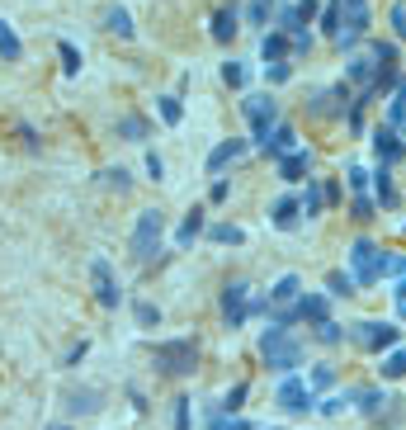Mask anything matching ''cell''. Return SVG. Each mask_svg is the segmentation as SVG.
Returning <instances> with one entry per match:
<instances>
[{"mask_svg": "<svg viewBox=\"0 0 406 430\" xmlns=\"http://www.w3.org/2000/svg\"><path fill=\"white\" fill-rule=\"evenodd\" d=\"M47 430H71V426H47Z\"/></svg>", "mask_w": 406, "mask_h": 430, "instance_id": "58", "label": "cell"}, {"mask_svg": "<svg viewBox=\"0 0 406 430\" xmlns=\"http://www.w3.org/2000/svg\"><path fill=\"white\" fill-rule=\"evenodd\" d=\"M321 185H326V204H340V185L336 180H321Z\"/></svg>", "mask_w": 406, "mask_h": 430, "instance_id": "55", "label": "cell"}, {"mask_svg": "<svg viewBox=\"0 0 406 430\" xmlns=\"http://www.w3.org/2000/svg\"><path fill=\"white\" fill-rule=\"evenodd\" d=\"M293 307H297V321H312V326L331 321V293H302Z\"/></svg>", "mask_w": 406, "mask_h": 430, "instance_id": "16", "label": "cell"}, {"mask_svg": "<svg viewBox=\"0 0 406 430\" xmlns=\"http://www.w3.org/2000/svg\"><path fill=\"white\" fill-rule=\"evenodd\" d=\"M345 176H350V190H355V194H364V190H369V180H374L369 171H364V166H350Z\"/></svg>", "mask_w": 406, "mask_h": 430, "instance_id": "46", "label": "cell"}, {"mask_svg": "<svg viewBox=\"0 0 406 430\" xmlns=\"http://www.w3.org/2000/svg\"><path fill=\"white\" fill-rule=\"evenodd\" d=\"M57 57H62V71H66V76H76V71H80V52H76V43H66V38H62V43H57Z\"/></svg>", "mask_w": 406, "mask_h": 430, "instance_id": "34", "label": "cell"}, {"mask_svg": "<svg viewBox=\"0 0 406 430\" xmlns=\"http://www.w3.org/2000/svg\"><path fill=\"white\" fill-rule=\"evenodd\" d=\"M85 350H90L85 340H80V345H71V350H66V364H76V360H85Z\"/></svg>", "mask_w": 406, "mask_h": 430, "instance_id": "53", "label": "cell"}, {"mask_svg": "<svg viewBox=\"0 0 406 430\" xmlns=\"http://www.w3.org/2000/svg\"><path fill=\"white\" fill-rule=\"evenodd\" d=\"M297 298H302V279H297V274H283L279 284L269 288V303L274 307H293Z\"/></svg>", "mask_w": 406, "mask_h": 430, "instance_id": "21", "label": "cell"}, {"mask_svg": "<svg viewBox=\"0 0 406 430\" xmlns=\"http://www.w3.org/2000/svg\"><path fill=\"white\" fill-rule=\"evenodd\" d=\"M236 24H241V10H236V5H218V10H213V19H208L213 43H232V38H236Z\"/></svg>", "mask_w": 406, "mask_h": 430, "instance_id": "15", "label": "cell"}, {"mask_svg": "<svg viewBox=\"0 0 406 430\" xmlns=\"http://www.w3.org/2000/svg\"><path fill=\"white\" fill-rule=\"evenodd\" d=\"M269 430H279V426H269Z\"/></svg>", "mask_w": 406, "mask_h": 430, "instance_id": "59", "label": "cell"}, {"mask_svg": "<svg viewBox=\"0 0 406 430\" xmlns=\"http://www.w3.org/2000/svg\"><path fill=\"white\" fill-rule=\"evenodd\" d=\"M350 402L359 407L364 416H378L383 407H388V398H383V388H350Z\"/></svg>", "mask_w": 406, "mask_h": 430, "instance_id": "24", "label": "cell"}, {"mask_svg": "<svg viewBox=\"0 0 406 430\" xmlns=\"http://www.w3.org/2000/svg\"><path fill=\"white\" fill-rule=\"evenodd\" d=\"M227 194H232V185H227V180H213V194H208V199H213V204H227Z\"/></svg>", "mask_w": 406, "mask_h": 430, "instance_id": "52", "label": "cell"}, {"mask_svg": "<svg viewBox=\"0 0 406 430\" xmlns=\"http://www.w3.org/2000/svg\"><path fill=\"white\" fill-rule=\"evenodd\" d=\"M312 52V38H293V57H307Z\"/></svg>", "mask_w": 406, "mask_h": 430, "instance_id": "54", "label": "cell"}, {"mask_svg": "<svg viewBox=\"0 0 406 430\" xmlns=\"http://www.w3.org/2000/svg\"><path fill=\"white\" fill-rule=\"evenodd\" d=\"M118 137H128V142H147V137H152V123H147L142 113H123V118H118Z\"/></svg>", "mask_w": 406, "mask_h": 430, "instance_id": "25", "label": "cell"}, {"mask_svg": "<svg viewBox=\"0 0 406 430\" xmlns=\"http://www.w3.org/2000/svg\"><path fill=\"white\" fill-rule=\"evenodd\" d=\"M99 185H104V190H118V194H123L128 185H133V176H128L123 166H118V171H99Z\"/></svg>", "mask_w": 406, "mask_h": 430, "instance_id": "36", "label": "cell"}, {"mask_svg": "<svg viewBox=\"0 0 406 430\" xmlns=\"http://www.w3.org/2000/svg\"><path fill=\"white\" fill-rule=\"evenodd\" d=\"M383 379H406V345L383 355Z\"/></svg>", "mask_w": 406, "mask_h": 430, "instance_id": "31", "label": "cell"}, {"mask_svg": "<svg viewBox=\"0 0 406 430\" xmlns=\"http://www.w3.org/2000/svg\"><path fill=\"white\" fill-rule=\"evenodd\" d=\"M133 312H137V326H156V321H161V307L156 303H137Z\"/></svg>", "mask_w": 406, "mask_h": 430, "instance_id": "44", "label": "cell"}, {"mask_svg": "<svg viewBox=\"0 0 406 430\" xmlns=\"http://www.w3.org/2000/svg\"><path fill=\"white\" fill-rule=\"evenodd\" d=\"M374 208H378V199H364V194H355V218H359V223H369V218H374Z\"/></svg>", "mask_w": 406, "mask_h": 430, "instance_id": "48", "label": "cell"}, {"mask_svg": "<svg viewBox=\"0 0 406 430\" xmlns=\"http://www.w3.org/2000/svg\"><path fill=\"white\" fill-rule=\"evenodd\" d=\"M260 355H265V364L274 369V374H293L297 364H302V345H297L293 336H288V326H279V321H269L265 336H260Z\"/></svg>", "mask_w": 406, "mask_h": 430, "instance_id": "1", "label": "cell"}, {"mask_svg": "<svg viewBox=\"0 0 406 430\" xmlns=\"http://www.w3.org/2000/svg\"><path fill=\"white\" fill-rule=\"evenodd\" d=\"M222 317H227V326H232V331L250 317V288L241 284V279L222 288Z\"/></svg>", "mask_w": 406, "mask_h": 430, "instance_id": "10", "label": "cell"}, {"mask_svg": "<svg viewBox=\"0 0 406 430\" xmlns=\"http://www.w3.org/2000/svg\"><path fill=\"white\" fill-rule=\"evenodd\" d=\"M288 76H293V62H269L265 66V80H269V85H283Z\"/></svg>", "mask_w": 406, "mask_h": 430, "instance_id": "42", "label": "cell"}, {"mask_svg": "<svg viewBox=\"0 0 406 430\" xmlns=\"http://www.w3.org/2000/svg\"><path fill=\"white\" fill-rule=\"evenodd\" d=\"M392 298H406V279H397V293H392Z\"/></svg>", "mask_w": 406, "mask_h": 430, "instance_id": "56", "label": "cell"}, {"mask_svg": "<svg viewBox=\"0 0 406 430\" xmlns=\"http://www.w3.org/2000/svg\"><path fill=\"white\" fill-rule=\"evenodd\" d=\"M246 147H250V142H241V137H227V142H218L213 152H208V176H222L232 161L246 156Z\"/></svg>", "mask_w": 406, "mask_h": 430, "instance_id": "14", "label": "cell"}, {"mask_svg": "<svg viewBox=\"0 0 406 430\" xmlns=\"http://www.w3.org/2000/svg\"><path fill=\"white\" fill-rule=\"evenodd\" d=\"M397 317H402V321H406V298H397Z\"/></svg>", "mask_w": 406, "mask_h": 430, "instance_id": "57", "label": "cell"}, {"mask_svg": "<svg viewBox=\"0 0 406 430\" xmlns=\"http://www.w3.org/2000/svg\"><path fill=\"white\" fill-rule=\"evenodd\" d=\"M156 104H161V118H166V123H180V118H185V104H180V99H175V95H161L156 99Z\"/></svg>", "mask_w": 406, "mask_h": 430, "instance_id": "37", "label": "cell"}, {"mask_svg": "<svg viewBox=\"0 0 406 430\" xmlns=\"http://www.w3.org/2000/svg\"><path fill=\"white\" fill-rule=\"evenodd\" d=\"M369 38V0H340V33L336 48H359Z\"/></svg>", "mask_w": 406, "mask_h": 430, "instance_id": "5", "label": "cell"}, {"mask_svg": "<svg viewBox=\"0 0 406 430\" xmlns=\"http://www.w3.org/2000/svg\"><path fill=\"white\" fill-rule=\"evenodd\" d=\"M147 176H152V180H161V176H166V161H161L156 152H147Z\"/></svg>", "mask_w": 406, "mask_h": 430, "instance_id": "50", "label": "cell"}, {"mask_svg": "<svg viewBox=\"0 0 406 430\" xmlns=\"http://www.w3.org/2000/svg\"><path fill=\"white\" fill-rule=\"evenodd\" d=\"M397 340H402L397 321H359V326H355V345H359V350H369V355L397 350Z\"/></svg>", "mask_w": 406, "mask_h": 430, "instance_id": "7", "label": "cell"}, {"mask_svg": "<svg viewBox=\"0 0 406 430\" xmlns=\"http://www.w3.org/2000/svg\"><path fill=\"white\" fill-rule=\"evenodd\" d=\"M288 52H293V38H288L283 29H274V33L260 38V57H265V62H288Z\"/></svg>", "mask_w": 406, "mask_h": 430, "instance_id": "19", "label": "cell"}, {"mask_svg": "<svg viewBox=\"0 0 406 430\" xmlns=\"http://www.w3.org/2000/svg\"><path fill=\"white\" fill-rule=\"evenodd\" d=\"M90 284H94V298H99V307H118V279H113L109 260H90Z\"/></svg>", "mask_w": 406, "mask_h": 430, "instance_id": "11", "label": "cell"}, {"mask_svg": "<svg viewBox=\"0 0 406 430\" xmlns=\"http://www.w3.org/2000/svg\"><path fill=\"white\" fill-rule=\"evenodd\" d=\"M208 430H255V426H250V421H241V416L213 412V416H208Z\"/></svg>", "mask_w": 406, "mask_h": 430, "instance_id": "33", "label": "cell"}, {"mask_svg": "<svg viewBox=\"0 0 406 430\" xmlns=\"http://www.w3.org/2000/svg\"><path fill=\"white\" fill-rule=\"evenodd\" d=\"M246 393H250V388H246V383H236V388H232V393H227V398H222V412H227V416H232V412H236V407H241V402H246Z\"/></svg>", "mask_w": 406, "mask_h": 430, "instance_id": "45", "label": "cell"}, {"mask_svg": "<svg viewBox=\"0 0 406 430\" xmlns=\"http://www.w3.org/2000/svg\"><path fill=\"white\" fill-rule=\"evenodd\" d=\"M383 66H397V62H383V57H378V48L369 43L364 52H355V57L345 62V80H350L355 90H369V85L378 80V71H383Z\"/></svg>", "mask_w": 406, "mask_h": 430, "instance_id": "8", "label": "cell"}, {"mask_svg": "<svg viewBox=\"0 0 406 430\" xmlns=\"http://www.w3.org/2000/svg\"><path fill=\"white\" fill-rule=\"evenodd\" d=\"M297 204H302V218H321V208H326V185H321V180H307V190L297 194Z\"/></svg>", "mask_w": 406, "mask_h": 430, "instance_id": "22", "label": "cell"}, {"mask_svg": "<svg viewBox=\"0 0 406 430\" xmlns=\"http://www.w3.org/2000/svg\"><path fill=\"white\" fill-rule=\"evenodd\" d=\"M161 241H166V218H161V208L137 213V227H133V255L147 265L152 255H161Z\"/></svg>", "mask_w": 406, "mask_h": 430, "instance_id": "4", "label": "cell"}, {"mask_svg": "<svg viewBox=\"0 0 406 430\" xmlns=\"http://www.w3.org/2000/svg\"><path fill=\"white\" fill-rule=\"evenodd\" d=\"M321 29H326L331 38H336V33H340V0H331L326 10H321Z\"/></svg>", "mask_w": 406, "mask_h": 430, "instance_id": "40", "label": "cell"}, {"mask_svg": "<svg viewBox=\"0 0 406 430\" xmlns=\"http://www.w3.org/2000/svg\"><path fill=\"white\" fill-rule=\"evenodd\" d=\"M374 156H378V166H392V161H402L406 156V147H402V137H397V128H374Z\"/></svg>", "mask_w": 406, "mask_h": 430, "instance_id": "13", "label": "cell"}, {"mask_svg": "<svg viewBox=\"0 0 406 430\" xmlns=\"http://www.w3.org/2000/svg\"><path fill=\"white\" fill-rule=\"evenodd\" d=\"M222 80H227L232 90H241V85H246V62H222Z\"/></svg>", "mask_w": 406, "mask_h": 430, "instance_id": "39", "label": "cell"}, {"mask_svg": "<svg viewBox=\"0 0 406 430\" xmlns=\"http://www.w3.org/2000/svg\"><path fill=\"white\" fill-rule=\"evenodd\" d=\"M208 241H218V246H241L246 241V232L232 223H218V227H208Z\"/></svg>", "mask_w": 406, "mask_h": 430, "instance_id": "30", "label": "cell"}, {"mask_svg": "<svg viewBox=\"0 0 406 430\" xmlns=\"http://www.w3.org/2000/svg\"><path fill=\"white\" fill-rule=\"evenodd\" d=\"M392 33H397V38H406V5H397V10H392Z\"/></svg>", "mask_w": 406, "mask_h": 430, "instance_id": "51", "label": "cell"}, {"mask_svg": "<svg viewBox=\"0 0 406 430\" xmlns=\"http://www.w3.org/2000/svg\"><path fill=\"white\" fill-rule=\"evenodd\" d=\"M152 364H156V374H166V379H185V374H194V364H199V345H194L189 336L161 340L156 350H152Z\"/></svg>", "mask_w": 406, "mask_h": 430, "instance_id": "2", "label": "cell"}, {"mask_svg": "<svg viewBox=\"0 0 406 430\" xmlns=\"http://www.w3.org/2000/svg\"><path fill=\"white\" fill-rule=\"evenodd\" d=\"M0 57H5V62H19V57H24V43H19V33L10 29L5 19H0Z\"/></svg>", "mask_w": 406, "mask_h": 430, "instance_id": "29", "label": "cell"}, {"mask_svg": "<svg viewBox=\"0 0 406 430\" xmlns=\"http://www.w3.org/2000/svg\"><path fill=\"white\" fill-rule=\"evenodd\" d=\"M350 274H355V279H359L364 288H369V284H378V279L388 274V251H378V246H374L369 237H359L355 246H350Z\"/></svg>", "mask_w": 406, "mask_h": 430, "instance_id": "3", "label": "cell"}, {"mask_svg": "<svg viewBox=\"0 0 406 430\" xmlns=\"http://www.w3.org/2000/svg\"><path fill=\"white\" fill-rule=\"evenodd\" d=\"M297 218H302V204H297V194H283V199H274V208H269V223L279 227V232H293Z\"/></svg>", "mask_w": 406, "mask_h": 430, "instance_id": "18", "label": "cell"}, {"mask_svg": "<svg viewBox=\"0 0 406 430\" xmlns=\"http://www.w3.org/2000/svg\"><path fill=\"white\" fill-rule=\"evenodd\" d=\"M203 232H208V227H203V208H189L185 223H180V232H175V246H180V251H189V246H194Z\"/></svg>", "mask_w": 406, "mask_h": 430, "instance_id": "20", "label": "cell"}, {"mask_svg": "<svg viewBox=\"0 0 406 430\" xmlns=\"http://www.w3.org/2000/svg\"><path fill=\"white\" fill-rule=\"evenodd\" d=\"M307 383H312V393H321V388H331V383H336V369H331V364H316Z\"/></svg>", "mask_w": 406, "mask_h": 430, "instance_id": "43", "label": "cell"}, {"mask_svg": "<svg viewBox=\"0 0 406 430\" xmlns=\"http://www.w3.org/2000/svg\"><path fill=\"white\" fill-rule=\"evenodd\" d=\"M175 430H189V398H175Z\"/></svg>", "mask_w": 406, "mask_h": 430, "instance_id": "49", "label": "cell"}, {"mask_svg": "<svg viewBox=\"0 0 406 430\" xmlns=\"http://www.w3.org/2000/svg\"><path fill=\"white\" fill-rule=\"evenodd\" d=\"M279 407H283V412H307V407H316L312 383L297 379V374H283V379H279Z\"/></svg>", "mask_w": 406, "mask_h": 430, "instance_id": "9", "label": "cell"}, {"mask_svg": "<svg viewBox=\"0 0 406 430\" xmlns=\"http://www.w3.org/2000/svg\"><path fill=\"white\" fill-rule=\"evenodd\" d=\"M104 29L109 33H118V38H133V15H128V10H118V5H109V10H104Z\"/></svg>", "mask_w": 406, "mask_h": 430, "instance_id": "26", "label": "cell"}, {"mask_svg": "<svg viewBox=\"0 0 406 430\" xmlns=\"http://www.w3.org/2000/svg\"><path fill=\"white\" fill-rule=\"evenodd\" d=\"M345 407H350V393H336V398H321V402H316V412H326V416H340Z\"/></svg>", "mask_w": 406, "mask_h": 430, "instance_id": "41", "label": "cell"}, {"mask_svg": "<svg viewBox=\"0 0 406 430\" xmlns=\"http://www.w3.org/2000/svg\"><path fill=\"white\" fill-rule=\"evenodd\" d=\"M383 279H406V255L388 251V274H383Z\"/></svg>", "mask_w": 406, "mask_h": 430, "instance_id": "47", "label": "cell"}, {"mask_svg": "<svg viewBox=\"0 0 406 430\" xmlns=\"http://www.w3.org/2000/svg\"><path fill=\"white\" fill-rule=\"evenodd\" d=\"M241 113H246L250 123V137H255V147L269 137V128L279 123V104H274V95H246L241 99Z\"/></svg>", "mask_w": 406, "mask_h": 430, "instance_id": "6", "label": "cell"}, {"mask_svg": "<svg viewBox=\"0 0 406 430\" xmlns=\"http://www.w3.org/2000/svg\"><path fill=\"white\" fill-rule=\"evenodd\" d=\"M355 288H359V279H355V274H345V270H331V274H326V293H331V298H350Z\"/></svg>", "mask_w": 406, "mask_h": 430, "instance_id": "28", "label": "cell"}, {"mask_svg": "<svg viewBox=\"0 0 406 430\" xmlns=\"http://www.w3.org/2000/svg\"><path fill=\"white\" fill-rule=\"evenodd\" d=\"M274 166H279V180L297 185V180H307V171H312V152H307V147H297V152H288V156L274 161Z\"/></svg>", "mask_w": 406, "mask_h": 430, "instance_id": "17", "label": "cell"}, {"mask_svg": "<svg viewBox=\"0 0 406 430\" xmlns=\"http://www.w3.org/2000/svg\"><path fill=\"white\" fill-rule=\"evenodd\" d=\"M388 123L397 128V123H406V80L392 90V104H388Z\"/></svg>", "mask_w": 406, "mask_h": 430, "instance_id": "32", "label": "cell"}, {"mask_svg": "<svg viewBox=\"0 0 406 430\" xmlns=\"http://www.w3.org/2000/svg\"><path fill=\"white\" fill-rule=\"evenodd\" d=\"M316 340H321V345H340L345 326H340V321H321V326H316Z\"/></svg>", "mask_w": 406, "mask_h": 430, "instance_id": "38", "label": "cell"}, {"mask_svg": "<svg viewBox=\"0 0 406 430\" xmlns=\"http://www.w3.org/2000/svg\"><path fill=\"white\" fill-rule=\"evenodd\" d=\"M99 393H94V388H80V393H66V407H71V412H80V416H90V412H99Z\"/></svg>", "mask_w": 406, "mask_h": 430, "instance_id": "27", "label": "cell"}, {"mask_svg": "<svg viewBox=\"0 0 406 430\" xmlns=\"http://www.w3.org/2000/svg\"><path fill=\"white\" fill-rule=\"evenodd\" d=\"M269 5H274V0H255V5H246V24L250 29H265L269 24Z\"/></svg>", "mask_w": 406, "mask_h": 430, "instance_id": "35", "label": "cell"}, {"mask_svg": "<svg viewBox=\"0 0 406 430\" xmlns=\"http://www.w3.org/2000/svg\"><path fill=\"white\" fill-rule=\"evenodd\" d=\"M374 199H378V208H397V185H392V166H378V171H374Z\"/></svg>", "mask_w": 406, "mask_h": 430, "instance_id": "23", "label": "cell"}, {"mask_svg": "<svg viewBox=\"0 0 406 430\" xmlns=\"http://www.w3.org/2000/svg\"><path fill=\"white\" fill-rule=\"evenodd\" d=\"M260 152H265L269 161H283L288 152H297V133H293V123H274V128H269V137L260 142Z\"/></svg>", "mask_w": 406, "mask_h": 430, "instance_id": "12", "label": "cell"}]
</instances>
